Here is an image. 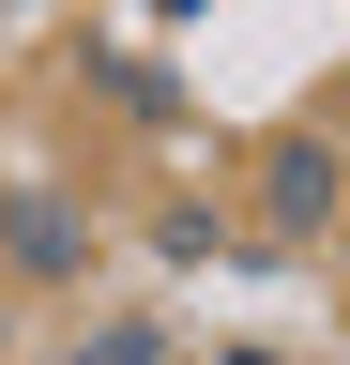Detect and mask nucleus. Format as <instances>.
<instances>
[{
    "mask_svg": "<svg viewBox=\"0 0 350 365\" xmlns=\"http://www.w3.org/2000/svg\"><path fill=\"white\" fill-rule=\"evenodd\" d=\"M76 365H153V335H138V319H122V335H92Z\"/></svg>",
    "mask_w": 350,
    "mask_h": 365,
    "instance_id": "3",
    "label": "nucleus"
},
{
    "mask_svg": "<svg viewBox=\"0 0 350 365\" xmlns=\"http://www.w3.org/2000/svg\"><path fill=\"white\" fill-rule=\"evenodd\" d=\"M274 213L320 228V213H335V153H274Z\"/></svg>",
    "mask_w": 350,
    "mask_h": 365,
    "instance_id": "2",
    "label": "nucleus"
},
{
    "mask_svg": "<svg viewBox=\"0 0 350 365\" xmlns=\"http://www.w3.org/2000/svg\"><path fill=\"white\" fill-rule=\"evenodd\" d=\"M0 228H16V259H31V274H76V213L46 198V182H16V198H0Z\"/></svg>",
    "mask_w": 350,
    "mask_h": 365,
    "instance_id": "1",
    "label": "nucleus"
}]
</instances>
